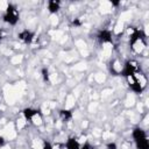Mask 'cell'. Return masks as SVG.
<instances>
[{"label":"cell","mask_w":149,"mask_h":149,"mask_svg":"<svg viewBox=\"0 0 149 149\" xmlns=\"http://www.w3.org/2000/svg\"><path fill=\"white\" fill-rule=\"evenodd\" d=\"M133 137H134V141L136 143V147L139 149H148L149 147V142H148V137H147V134L143 129L141 128H136L134 129L133 132Z\"/></svg>","instance_id":"6da1fadb"},{"label":"cell","mask_w":149,"mask_h":149,"mask_svg":"<svg viewBox=\"0 0 149 149\" xmlns=\"http://www.w3.org/2000/svg\"><path fill=\"white\" fill-rule=\"evenodd\" d=\"M3 20L7 23L12 24V26L17 23V21H19V12H17L15 6H13V5H8L7 6L5 15H3Z\"/></svg>","instance_id":"7a4b0ae2"},{"label":"cell","mask_w":149,"mask_h":149,"mask_svg":"<svg viewBox=\"0 0 149 149\" xmlns=\"http://www.w3.org/2000/svg\"><path fill=\"white\" fill-rule=\"evenodd\" d=\"M65 147H66V149H80V143H79V141L77 139L71 137V139H69L66 141Z\"/></svg>","instance_id":"3957f363"},{"label":"cell","mask_w":149,"mask_h":149,"mask_svg":"<svg viewBox=\"0 0 149 149\" xmlns=\"http://www.w3.org/2000/svg\"><path fill=\"white\" fill-rule=\"evenodd\" d=\"M99 41L102 42V43H107V42H111L112 41V35H111V31L108 30H102L100 31L99 34Z\"/></svg>","instance_id":"277c9868"},{"label":"cell","mask_w":149,"mask_h":149,"mask_svg":"<svg viewBox=\"0 0 149 149\" xmlns=\"http://www.w3.org/2000/svg\"><path fill=\"white\" fill-rule=\"evenodd\" d=\"M33 36H34V35H33L29 30H23V31H21V33L19 34L20 40H22L23 42H30L31 38H33Z\"/></svg>","instance_id":"5b68a950"},{"label":"cell","mask_w":149,"mask_h":149,"mask_svg":"<svg viewBox=\"0 0 149 149\" xmlns=\"http://www.w3.org/2000/svg\"><path fill=\"white\" fill-rule=\"evenodd\" d=\"M59 2L58 1H49L48 2V9L50 13H56L59 9Z\"/></svg>","instance_id":"8992f818"},{"label":"cell","mask_w":149,"mask_h":149,"mask_svg":"<svg viewBox=\"0 0 149 149\" xmlns=\"http://www.w3.org/2000/svg\"><path fill=\"white\" fill-rule=\"evenodd\" d=\"M42 149H52V147H51V144L50 143H45L44 146H43V148Z\"/></svg>","instance_id":"52a82bcc"},{"label":"cell","mask_w":149,"mask_h":149,"mask_svg":"<svg viewBox=\"0 0 149 149\" xmlns=\"http://www.w3.org/2000/svg\"><path fill=\"white\" fill-rule=\"evenodd\" d=\"M3 144H5V139H3V137H1V136H0V147H2V146H3Z\"/></svg>","instance_id":"ba28073f"},{"label":"cell","mask_w":149,"mask_h":149,"mask_svg":"<svg viewBox=\"0 0 149 149\" xmlns=\"http://www.w3.org/2000/svg\"><path fill=\"white\" fill-rule=\"evenodd\" d=\"M81 149H92V148H91V146H88V144H85V146H84Z\"/></svg>","instance_id":"9c48e42d"}]
</instances>
